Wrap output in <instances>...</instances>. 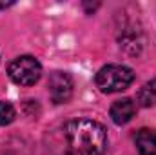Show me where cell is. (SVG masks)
Wrapping results in <instances>:
<instances>
[{
    "instance_id": "cell-1",
    "label": "cell",
    "mask_w": 156,
    "mask_h": 155,
    "mask_svg": "<svg viewBox=\"0 0 156 155\" xmlns=\"http://www.w3.org/2000/svg\"><path fill=\"white\" fill-rule=\"evenodd\" d=\"M66 155H104L107 148L105 128L91 119L69 120L64 128Z\"/></svg>"
},
{
    "instance_id": "cell-2",
    "label": "cell",
    "mask_w": 156,
    "mask_h": 155,
    "mask_svg": "<svg viewBox=\"0 0 156 155\" xmlns=\"http://www.w3.org/2000/svg\"><path fill=\"white\" fill-rule=\"evenodd\" d=\"M96 86L102 93H118L129 88L134 80L131 68L122 64H107L96 73Z\"/></svg>"
},
{
    "instance_id": "cell-3",
    "label": "cell",
    "mask_w": 156,
    "mask_h": 155,
    "mask_svg": "<svg viewBox=\"0 0 156 155\" xmlns=\"http://www.w3.org/2000/svg\"><path fill=\"white\" fill-rule=\"evenodd\" d=\"M7 75L18 86H33L42 77V66L35 57L22 55V57H16L15 60L9 62Z\"/></svg>"
},
{
    "instance_id": "cell-4",
    "label": "cell",
    "mask_w": 156,
    "mask_h": 155,
    "mask_svg": "<svg viewBox=\"0 0 156 155\" xmlns=\"http://www.w3.org/2000/svg\"><path fill=\"white\" fill-rule=\"evenodd\" d=\"M73 78L66 71H53L47 80V89H49V97L55 104H64L71 99L73 95Z\"/></svg>"
},
{
    "instance_id": "cell-5",
    "label": "cell",
    "mask_w": 156,
    "mask_h": 155,
    "mask_svg": "<svg viewBox=\"0 0 156 155\" xmlns=\"http://www.w3.org/2000/svg\"><path fill=\"white\" fill-rule=\"evenodd\" d=\"M136 113V106H134V102L131 100V99H120L116 100L113 106H111V112H109V115L113 119V122L115 124H127L133 117Z\"/></svg>"
},
{
    "instance_id": "cell-6",
    "label": "cell",
    "mask_w": 156,
    "mask_h": 155,
    "mask_svg": "<svg viewBox=\"0 0 156 155\" xmlns=\"http://www.w3.org/2000/svg\"><path fill=\"white\" fill-rule=\"evenodd\" d=\"M134 144L140 155H156V131L142 128L134 135Z\"/></svg>"
},
{
    "instance_id": "cell-7",
    "label": "cell",
    "mask_w": 156,
    "mask_h": 155,
    "mask_svg": "<svg viewBox=\"0 0 156 155\" xmlns=\"http://www.w3.org/2000/svg\"><path fill=\"white\" fill-rule=\"evenodd\" d=\"M136 102H138L142 108H153V106H156V78L145 82V84L138 89Z\"/></svg>"
},
{
    "instance_id": "cell-8",
    "label": "cell",
    "mask_w": 156,
    "mask_h": 155,
    "mask_svg": "<svg viewBox=\"0 0 156 155\" xmlns=\"http://www.w3.org/2000/svg\"><path fill=\"white\" fill-rule=\"evenodd\" d=\"M15 117H16L15 108H13L9 102L0 100V126H7V124H11V122L15 120Z\"/></svg>"
},
{
    "instance_id": "cell-9",
    "label": "cell",
    "mask_w": 156,
    "mask_h": 155,
    "mask_svg": "<svg viewBox=\"0 0 156 155\" xmlns=\"http://www.w3.org/2000/svg\"><path fill=\"white\" fill-rule=\"evenodd\" d=\"M9 4H5V2H0V9H4V7H7Z\"/></svg>"
}]
</instances>
